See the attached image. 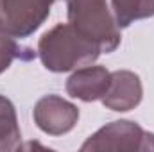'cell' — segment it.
I'll return each mask as SVG.
<instances>
[{"label": "cell", "mask_w": 154, "mask_h": 152, "mask_svg": "<svg viewBox=\"0 0 154 152\" xmlns=\"http://www.w3.org/2000/svg\"><path fill=\"white\" fill-rule=\"evenodd\" d=\"M100 54L99 45L82 36L70 23H57L38 41L39 61L48 72L54 74L93 65Z\"/></svg>", "instance_id": "1"}, {"label": "cell", "mask_w": 154, "mask_h": 152, "mask_svg": "<svg viewBox=\"0 0 154 152\" xmlns=\"http://www.w3.org/2000/svg\"><path fill=\"white\" fill-rule=\"evenodd\" d=\"M68 23L99 45L102 54H109L120 45V27L109 11L108 0H65Z\"/></svg>", "instance_id": "2"}, {"label": "cell", "mask_w": 154, "mask_h": 152, "mask_svg": "<svg viewBox=\"0 0 154 152\" xmlns=\"http://www.w3.org/2000/svg\"><path fill=\"white\" fill-rule=\"evenodd\" d=\"M81 150H154V134L143 131L136 122L116 120L91 134Z\"/></svg>", "instance_id": "3"}, {"label": "cell", "mask_w": 154, "mask_h": 152, "mask_svg": "<svg viewBox=\"0 0 154 152\" xmlns=\"http://www.w3.org/2000/svg\"><path fill=\"white\" fill-rule=\"evenodd\" d=\"M54 0H0V31L29 38L48 18Z\"/></svg>", "instance_id": "4"}, {"label": "cell", "mask_w": 154, "mask_h": 152, "mask_svg": "<svg viewBox=\"0 0 154 152\" xmlns=\"http://www.w3.org/2000/svg\"><path fill=\"white\" fill-rule=\"evenodd\" d=\"M34 123L45 134L63 136L75 127L79 120V109L75 104L57 95H47L34 106Z\"/></svg>", "instance_id": "5"}, {"label": "cell", "mask_w": 154, "mask_h": 152, "mask_svg": "<svg viewBox=\"0 0 154 152\" xmlns=\"http://www.w3.org/2000/svg\"><path fill=\"white\" fill-rule=\"evenodd\" d=\"M143 97L142 81L131 70H116L111 72V81L108 91L100 99L102 104L111 111H131L134 109Z\"/></svg>", "instance_id": "6"}, {"label": "cell", "mask_w": 154, "mask_h": 152, "mask_svg": "<svg viewBox=\"0 0 154 152\" xmlns=\"http://www.w3.org/2000/svg\"><path fill=\"white\" fill-rule=\"evenodd\" d=\"M111 81V72L104 66H81L66 81V93L82 102H95L104 97Z\"/></svg>", "instance_id": "7"}, {"label": "cell", "mask_w": 154, "mask_h": 152, "mask_svg": "<svg viewBox=\"0 0 154 152\" xmlns=\"http://www.w3.org/2000/svg\"><path fill=\"white\" fill-rule=\"evenodd\" d=\"M22 147V132L13 102L0 95V152H13Z\"/></svg>", "instance_id": "8"}, {"label": "cell", "mask_w": 154, "mask_h": 152, "mask_svg": "<svg viewBox=\"0 0 154 152\" xmlns=\"http://www.w3.org/2000/svg\"><path fill=\"white\" fill-rule=\"evenodd\" d=\"M113 16L120 29L154 16V0H111Z\"/></svg>", "instance_id": "9"}, {"label": "cell", "mask_w": 154, "mask_h": 152, "mask_svg": "<svg viewBox=\"0 0 154 152\" xmlns=\"http://www.w3.org/2000/svg\"><path fill=\"white\" fill-rule=\"evenodd\" d=\"M16 57H23L22 47L18 45L16 38L0 31V74L5 72ZM23 59H27V57H23Z\"/></svg>", "instance_id": "10"}]
</instances>
